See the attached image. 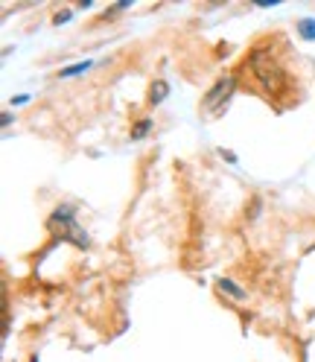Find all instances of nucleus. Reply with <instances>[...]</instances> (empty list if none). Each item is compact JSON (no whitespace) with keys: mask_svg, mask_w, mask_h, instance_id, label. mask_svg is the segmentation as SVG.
<instances>
[{"mask_svg":"<svg viewBox=\"0 0 315 362\" xmlns=\"http://www.w3.org/2000/svg\"><path fill=\"white\" fill-rule=\"evenodd\" d=\"M219 289H222V292H228V296L237 298V301L245 298V289H239V286H237L234 281H228V278H222V281H219Z\"/></svg>","mask_w":315,"mask_h":362,"instance_id":"39448f33","label":"nucleus"},{"mask_svg":"<svg viewBox=\"0 0 315 362\" xmlns=\"http://www.w3.org/2000/svg\"><path fill=\"white\" fill-rule=\"evenodd\" d=\"M71 15H73L71 9H64V12H59V15L53 18V24H59V27H61V24H64V21H71Z\"/></svg>","mask_w":315,"mask_h":362,"instance_id":"1a4fd4ad","label":"nucleus"},{"mask_svg":"<svg viewBox=\"0 0 315 362\" xmlns=\"http://www.w3.org/2000/svg\"><path fill=\"white\" fill-rule=\"evenodd\" d=\"M234 90H237V76H234V74L219 76V79L210 85V90L205 94V100H201V108H205L208 115L219 117L222 111L228 108V103H231V97H234Z\"/></svg>","mask_w":315,"mask_h":362,"instance_id":"7ed1b4c3","label":"nucleus"},{"mask_svg":"<svg viewBox=\"0 0 315 362\" xmlns=\"http://www.w3.org/2000/svg\"><path fill=\"white\" fill-rule=\"evenodd\" d=\"M47 228H50L56 237L71 240V243H73V245H79V248H85V245H88V234L79 228V222H76V211H73L71 205H59V208L50 214V219H47Z\"/></svg>","mask_w":315,"mask_h":362,"instance_id":"f03ea898","label":"nucleus"},{"mask_svg":"<svg viewBox=\"0 0 315 362\" xmlns=\"http://www.w3.org/2000/svg\"><path fill=\"white\" fill-rule=\"evenodd\" d=\"M85 71H91V62H79V64H73V67H64L59 76H61V79H71V76H79V74H85Z\"/></svg>","mask_w":315,"mask_h":362,"instance_id":"0eeeda50","label":"nucleus"},{"mask_svg":"<svg viewBox=\"0 0 315 362\" xmlns=\"http://www.w3.org/2000/svg\"><path fill=\"white\" fill-rule=\"evenodd\" d=\"M298 33H301V38L315 41V18H304L301 24H298Z\"/></svg>","mask_w":315,"mask_h":362,"instance_id":"423d86ee","label":"nucleus"},{"mask_svg":"<svg viewBox=\"0 0 315 362\" xmlns=\"http://www.w3.org/2000/svg\"><path fill=\"white\" fill-rule=\"evenodd\" d=\"M149 129H152V120H149V117H146V120H141L138 126L131 129V141H143L146 134H149Z\"/></svg>","mask_w":315,"mask_h":362,"instance_id":"6e6552de","label":"nucleus"},{"mask_svg":"<svg viewBox=\"0 0 315 362\" xmlns=\"http://www.w3.org/2000/svg\"><path fill=\"white\" fill-rule=\"evenodd\" d=\"M167 94H170L167 79H155L152 88H149V105H161L167 100Z\"/></svg>","mask_w":315,"mask_h":362,"instance_id":"20e7f679","label":"nucleus"},{"mask_svg":"<svg viewBox=\"0 0 315 362\" xmlns=\"http://www.w3.org/2000/svg\"><path fill=\"white\" fill-rule=\"evenodd\" d=\"M249 62H251L254 79L260 82V88L266 90V94L268 97H280L286 90V71H283V64L275 59V53L268 47H257Z\"/></svg>","mask_w":315,"mask_h":362,"instance_id":"f257e3e1","label":"nucleus"}]
</instances>
